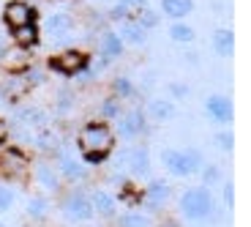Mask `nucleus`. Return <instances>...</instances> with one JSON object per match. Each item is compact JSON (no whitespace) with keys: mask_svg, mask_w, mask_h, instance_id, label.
Wrapping results in <instances>:
<instances>
[{"mask_svg":"<svg viewBox=\"0 0 251 227\" xmlns=\"http://www.w3.org/2000/svg\"><path fill=\"white\" fill-rule=\"evenodd\" d=\"M115 148V132L109 123L104 120H96L82 126L79 132V151H82V162L85 164H101L107 162L109 153Z\"/></svg>","mask_w":251,"mask_h":227,"instance_id":"f257e3e1","label":"nucleus"},{"mask_svg":"<svg viewBox=\"0 0 251 227\" xmlns=\"http://www.w3.org/2000/svg\"><path fill=\"white\" fill-rule=\"evenodd\" d=\"M177 208H180V216L188 222H205L210 219V214L216 211V200L213 192L207 186H191L180 195L177 200Z\"/></svg>","mask_w":251,"mask_h":227,"instance_id":"f03ea898","label":"nucleus"},{"mask_svg":"<svg viewBox=\"0 0 251 227\" xmlns=\"http://www.w3.org/2000/svg\"><path fill=\"white\" fill-rule=\"evenodd\" d=\"M161 162L175 178H188L205 167V159L197 148H167L161 153Z\"/></svg>","mask_w":251,"mask_h":227,"instance_id":"7ed1b4c3","label":"nucleus"},{"mask_svg":"<svg viewBox=\"0 0 251 227\" xmlns=\"http://www.w3.org/2000/svg\"><path fill=\"white\" fill-rule=\"evenodd\" d=\"M90 63V55L82 50H74V47H69V50L57 52V55L50 57V69L57 71V74L63 77H71V74H79V71H85Z\"/></svg>","mask_w":251,"mask_h":227,"instance_id":"20e7f679","label":"nucleus"},{"mask_svg":"<svg viewBox=\"0 0 251 227\" xmlns=\"http://www.w3.org/2000/svg\"><path fill=\"white\" fill-rule=\"evenodd\" d=\"M115 167H128L134 178H145L151 175V151L145 145H137V148H126L115 156Z\"/></svg>","mask_w":251,"mask_h":227,"instance_id":"39448f33","label":"nucleus"},{"mask_svg":"<svg viewBox=\"0 0 251 227\" xmlns=\"http://www.w3.org/2000/svg\"><path fill=\"white\" fill-rule=\"evenodd\" d=\"M63 216L69 222H88V219H93V205H90V197H88V192H79V189H74L66 200H63Z\"/></svg>","mask_w":251,"mask_h":227,"instance_id":"423d86ee","label":"nucleus"},{"mask_svg":"<svg viewBox=\"0 0 251 227\" xmlns=\"http://www.w3.org/2000/svg\"><path fill=\"white\" fill-rule=\"evenodd\" d=\"M3 22H6L8 30H19L25 25H33L36 22V8L27 6L25 0H11L3 8Z\"/></svg>","mask_w":251,"mask_h":227,"instance_id":"0eeeda50","label":"nucleus"},{"mask_svg":"<svg viewBox=\"0 0 251 227\" xmlns=\"http://www.w3.org/2000/svg\"><path fill=\"white\" fill-rule=\"evenodd\" d=\"M205 113L210 115L213 123L219 126H229L235 120V107H232V99L229 96H221V93H213L205 99Z\"/></svg>","mask_w":251,"mask_h":227,"instance_id":"6e6552de","label":"nucleus"},{"mask_svg":"<svg viewBox=\"0 0 251 227\" xmlns=\"http://www.w3.org/2000/svg\"><path fill=\"white\" fill-rule=\"evenodd\" d=\"M145 123H148V120H145L142 110H128V113H123L118 118V134L126 140H134L145 132Z\"/></svg>","mask_w":251,"mask_h":227,"instance_id":"1a4fd4ad","label":"nucleus"},{"mask_svg":"<svg viewBox=\"0 0 251 227\" xmlns=\"http://www.w3.org/2000/svg\"><path fill=\"white\" fill-rule=\"evenodd\" d=\"M172 189L170 183L164 181V178H156V181L148 183V189H145V202H148V208H164L167 200H170Z\"/></svg>","mask_w":251,"mask_h":227,"instance_id":"9d476101","label":"nucleus"},{"mask_svg":"<svg viewBox=\"0 0 251 227\" xmlns=\"http://www.w3.org/2000/svg\"><path fill=\"white\" fill-rule=\"evenodd\" d=\"M57 172H60L63 178H69V181L76 183V181H82V178L88 175V164L76 162L66 148H60V167H57Z\"/></svg>","mask_w":251,"mask_h":227,"instance_id":"9b49d317","label":"nucleus"},{"mask_svg":"<svg viewBox=\"0 0 251 227\" xmlns=\"http://www.w3.org/2000/svg\"><path fill=\"white\" fill-rule=\"evenodd\" d=\"M88 197H90V205H93V214H101V216H115V211H118V200H115L112 192L93 189Z\"/></svg>","mask_w":251,"mask_h":227,"instance_id":"f8f14e48","label":"nucleus"},{"mask_svg":"<svg viewBox=\"0 0 251 227\" xmlns=\"http://www.w3.org/2000/svg\"><path fill=\"white\" fill-rule=\"evenodd\" d=\"M71 28H74V19H71V14H66V11L50 14L47 22H44V30L50 33L52 38H60L63 33H71Z\"/></svg>","mask_w":251,"mask_h":227,"instance_id":"ddd939ff","label":"nucleus"},{"mask_svg":"<svg viewBox=\"0 0 251 227\" xmlns=\"http://www.w3.org/2000/svg\"><path fill=\"white\" fill-rule=\"evenodd\" d=\"M36 183L41 189H50V192L60 189V172H57L55 164H47V162L36 164Z\"/></svg>","mask_w":251,"mask_h":227,"instance_id":"4468645a","label":"nucleus"},{"mask_svg":"<svg viewBox=\"0 0 251 227\" xmlns=\"http://www.w3.org/2000/svg\"><path fill=\"white\" fill-rule=\"evenodd\" d=\"M118 36H120V41H123V44H134V47H139V44H145V41H148V30L139 25L137 19H126Z\"/></svg>","mask_w":251,"mask_h":227,"instance_id":"2eb2a0df","label":"nucleus"},{"mask_svg":"<svg viewBox=\"0 0 251 227\" xmlns=\"http://www.w3.org/2000/svg\"><path fill=\"white\" fill-rule=\"evenodd\" d=\"M175 113H177V107H175L172 99H151V104H148V115H151L153 120H158V123L172 120Z\"/></svg>","mask_w":251,"mask_h":227,"instance_id":"dca6fc26","label":"nucleus"},{"mask_svg":"<svg viewBox=\"0 0 251 227\" xmlns=\"http://www.w3.org/2000/svg\"><path fill=\"white\" fill-rule=\"evenodd\" d=\"M123 41H120V36L115 30H107L104 36H101V47H99V52H101V57L104 60H118L120 55H123Z\"/></svg>","mask_w":251,"mask_h":227,"instance_id":"f3484780","label":"nucleus"},{"mask_svg":"<svg viewBox=\"0 0 251 227\" xmlns=\"http://www.w3.org/2000/svg\"><path fill=\"white\" fill-rule=\"evenodd\" d=\"M161 11L175 22H183L188 14L194 11V0H161Z\"/></svg>","mask_w":251,"mask_h":227,"instance_id":"a211bd4d","label":"nucleus"},{"mask_svg":"<svg viewBox=\"0 0 251 227\" xmlns=\"http://www.w3.org/2000/svg\"><path fill=\"white\" fill-rule=\"evenodd\" d=\"M213 50H216V55H221V57L235 55V33L229 30V28H219V30L213 33Z\"/></svg>","mask_w":251,"mask_h":227,"instance_id":"6ab92c4d","label":"nucleus"},{"mask_svg":"<svg viewBox=\"0 0 251 227\" xmlns=\"http://www.w3.org/2000/svg\"><path fill=\"white\" fill-rule=\"evenodd\" d=\"M0 63H3V69H8V71H22L25 63H27V50H22V47L6 50L3 57H0Z\"/></svg>","mask_w":251,"mask_h":227,"instance_id":"aec40b11","label":"nucleus"},{"mask_svg":"<svg viewBox=\"0 0 251 227\" xmlns=\"http://www.w3.org/2000/svg\"><path fill=\"white\" fill-rule=\"evenodd\" d=\"M170 38H172V41H177V44H191V41L197 38V30L191 25H186V22H172Z\"/></svg>","mask_w":251,"mask_h":227,"instance_id":"412c9836","label":"nucleus"},{"mask_svg":"<svg viewBox=\"0 0 251 227\" xmlns=\"http://www.w3.org/2000/svg\"><path fill=\"white\" fill-rule=\"evenodd\" d=\"M118 225L120 227H151L153 225V219L148 214H142V211H126L123 216H120L118 219Z\"/></svg>","mask_w":251,"mask_h":227,"instance_id":"4be33fe9","label":"nucleus"},{"mask_svg":"<svg viewBox=\"0 0 251 227\" xmlns=\"http://www.w3.org/2000/svg\"><path fill=\"white\" fill-rule=\"evenodd\" d=\"M11 33H14V38H17V44L22 47V50H27V47L38 44V28H36V22H33V25L19 28V30H11Z\"/></svg>","mask_w":251,"mask_h":227,"instance_id":"5701e85b","label":"nucleus"},{"mask_svg":"<svg viewBox=\"0 0 251 227\" xmlns=\"http://www.w3.org/2000/svg\"><path fill=\"white\" fill-rule=\"evenodd\" d=\"M25 211H27L30 219H44V216L50 214V200H47V197H30Z\"/></svg>","mask_w":251,"mask_h":227,"instance_id":"b1692460","label":"nucleus"},{"mask_svg":"<svg viewBox=\"0 0 251 227\" xmlns=\"http://www.w3.org/2000/svg\"><path fill=\"white\" fill-rule=\"evenodd\" d=\"M14 200H17L14 189L6 186V183H0V214H8V211L14 208Z\"/></svg>","mask_w":251,"mask_h":227,"instance_id":"393cba45","label":"nucleus"},{"mask_svg":"<svg viewBox=\"0 0 251 227\" xmlns=\"http://www.w3.org/2000/svg\"><path fill=\"white\" fill-rule=\"evenodd\" d=\"M101 115H104L107 120H118L120 118V104H118V99H115V96H109V99L101 104Z\"/></svg>","mask_w":251,"mask_h":227,"instance_id":"a878e982","label":"nucleus"},{"mask_svg":"<svg viewBox=\"0 0 251 227\" xmlns=\"http://www.w3.org/2000/svg\"><path fill=\"white\" fill-rule=\"evenodd\" d=\"M19 118H22V123H30V126H41V123L47 120L41 110H33V107L22 110V113H19Z\"/></svg>","mask_w":251,"mask_h":227,"instance_id":"bb28decb","label":"nucleus"},{"mask_svg":"<svg viewBox=\"0 0 251 227\" xmlns=\"http://www.w3.org/2000/svg\"><path fill=\"white\" fill-rule=\"evenodd\" d=\"M200 172H202V186H207V189H210V186H213V183L221 178V170H219V167H202Z\"/></svg>","mask_w":251,"mask_h":227,"instance_id":"cd10ccee","label":"nucleus"},{"mask_svg":"<svg viewBox=\"0 0 251 227\" xmlns=\"http://www.w3.org/2000/svg\"><path fill=\"white\" fill-rule=\"evenodd\" d=\"M213 142L219 148H224V151H232V148H235V134L232 132H219L213 137Z\"/></svg>","mask_w":251,"mask_h":227,"instance_id":"c85d7f7f","label":"nucleus"},{"mask_svg":"<svg viewBox=\"0 0 251 227\" xmlns=\"http://www.w3.org/2000/svg\"><path fill=\"white\" fill-rule=\"evenodd\" d=\"M134 19H137V22L145 28V30H148V28H156V25H158V17L151 11V8H142V14H139V17H134Z\"/></svg>","mask_w":251,"mask_h":227,"instance_id":"c756f323","label":"nucleus"},{"mask_svg":"<svg viewBox=\"0 0 251 227\" xmlns=\"http://www.w3.org/2000/svg\"><path fill=\"white\" fill-rule=\"evenodd\" d=\"M36 145L38 148H55V134L47 132V129H41V132L36 134Z\"/></svg>","mask_w":251,"mask_h":227,"instance_id":"7c9ffc66","label":"nucleus"},{"mask_svg":"<svg viewBox=\"0 0 251 227\" xmlns=\"http://www.w3.org/2000/svg\"><path fill=\"white\" fill-rule=\"evenodd\" d=\"M115 90H118L120 96H131L134 93V85L126 80V77H118V80H115Z\"/></svg>","mask_w":251,"mask_h":227,"instance_id":"2f4dec72","label":"nucleus"},{"mask_svg":"<svg viewBox=\"0 0 251 227\" xmlns=\"http://www.w3.org/2000/svg\"><path fill=\"white\" fill-rule=\"evenodd\" d=\"M170 93L175 96V99H186V96H188V85H186V82H172Z\"/></svg>","mask_w":251,"mask_h":227,"instance_id":"473e14b6","label":"nucleus"},{"mask_svg":"<svg viewBox=\"0 0 251 227\" xmlns=\"http://www.w3.org/2000/svg\"><path fill=\"white\" fill-rule=\"evenodd\" d=\"M109 17H112V19H120V22H126V19H131V11H128L126 6H120V3H118V6H115L112 11H109Z\"/></svg>","mask_w":251,"mask_h":227,"instance_id":"72a5a7b5","label":"nucleus"},{"mask_svg":"<svg viewBox=\"0 0 251 227\" xmlns=\"http://www.w3.org/2000/svg\"><path fill=\"white\" fill-rule=\"evenodd\" d=\"M224 202H226V208H235V186L232 183L224 186Z\"/></svg>","mask_w":251,"mask_h":227,"instance_id":"f704fd0d","label":"nucleus"},{"mask_svg":"<svg viewBox=\"0 0 251 227\" xmlns=\"http://www.w3.org/2000/svg\"><path fill=\"white\" fill-rule=\"evenodd\" d=\"M71 104H74V96H66V93H60V101H57V107L60 110H66V107H71Z\"/></svg>","mask_w":251,"mask_h":227,"instance_id":"c9c22d12","label":"nucleus"},{"mask_svg":"<svg viewBox=\"0 0 251 227\" xmlns=\"http://www.w3.org/2000/svg\"><path fill=\"white\" fill-rule=\"evenodd\" d=\"M6 137H8V126H6V120H0V145L6 142Z\"/></svg>","mask_w":251,"mask_h":227,"instance_id":"e433bc0d","label":"nucleus"},{"mask_svg":"<svg viewBox=\"0 0 251 227\" xmlns=\"http://www.w3.org/2000/svg\"><path fill=\"white\" fill-rule=\"evenodd\" d=\"M120 6H126V8H134V6H139V3H142V0H118Z\"/></svg>","mask_w":251,"mask_h":227,"instance_id":"4c0bfd02","label":"nucleus"},{"mask_svg":"<svg viewBox=\"0 0 251 227\" xmlns=\"http://www.w3.org/2000/svg\"><path fill=\"white\" fill-rule=\"evenodd\" d=\"M3 52H6V41H3V33H0V57H3Z\"/></svg>","mask_w":251,"mask_h":227,"instance_id":"58836bf2","label":"nucleus"}]
</instances>
